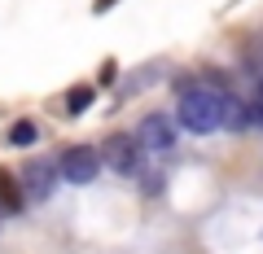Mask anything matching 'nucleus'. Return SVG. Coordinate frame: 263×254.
I'll return each mask as SVG.
<instances>
[{
  "instance_id": "obj_1",
  "label": "nucleus",
  "mask_w": 263,
  "mask_h": 254,
  "mask_svg": "<svg viewBox=\"0 0 263 254\" xmlns=\"http://www.w3.org/2000/svg\"><path fill=\"white\" fill-rule=\"evenodd\" d=\"M176 114H180V127H189L197 136H211L224 127V92L211 84H184Z\"/></svg>"
},
{
  "instance_id": "obj_12",
  "label": "nucleus",
  "mask_w": 263,
  "mask_h": 254,
  "mask_svg": "<svg viewBox=\"0 0 263 254\" xmlns=\"http://www.w3.org/2000/svg\"><path fill=\"white\" fill-rule=\"evenodd\" d=\"M259 101H263V79H259Z\"/></svg>"
},
{
  "instance_id": "obj_2",
  "label": "nucleus",
  "mask_w": 263,
  "mask_h": 254,
  "mask_svg": "<svg viewBox=\"0 0 263 254\" xmlns=\"http://www.w3.org/2000/svg\"><path fill=\"white\" fill-rule=\"evenodd\" d=\"M57 171H62L70 184H92L97 171H101V153L88 149V145H70V149L57 158Z\"/></svg>"
},
{
  "instance_id": "obj_5",
  "label": "nucleus",
  "mask_w": 263,
  "mask_h": 254,
  "mask_svg": "<svg viewBox=\"0 0 263 254\" xmlns=\"http://www.w3.org/2000/svg\"><path fill=\"white\" fill-rule=\"evenodd\" d=\"M22 180H27L22 188L31 198L44 202V198H53V188H57V167L48 158H31V162H22Z\"/></svg>"
},
{
  "instance_id": "obj_7",
  "label": "nucleus",
  "mask_w": 263,
  "mask_h": 254,
  "mask_svg": "<svg viewBox=\"0 0 263 254\" xmlns=\"http://www.w3.org/2000/svg\"><path fill=\"white\" fill-rule=\"evenodd\" d=\"M0 210L5 215H18L22 210V188H18V180L9 171H0Z\"/></svg>"
},
{
  "instance_id": "obj_11",
  "label": "nucleus",
  "mask_w": 263,
  "mask_h": 254,
  "mask_svg": "<svg viewBox=\"0 0 263 254\" xmlns=\"http://www.w3.org/2000/svg\"><path fill=\"white\" fill-rule=\"evenodd\" d=\"M250 123H259V127H263V101H254V105H250Z\"/></svg>"
},
{
  "instance_id": "obj_8",
  "label": "nucleus",
  "mask_w": 263,
  "mask_h": 254,
  "mask_svg": "<svg viewBox=\"0 0 263 254\" xmlns=\"http://www.w3.org/2000/svg\"><path fill=\"white\" fill-rule=\"evenodd\" d=\"M92 88L88 84H79V88H70V92H66V114H70V119H79V114L88 110V105H92Z\"/></svg>"
},
{
  "instance_id": "obj_4",
  "label": "nucleus",
  "mask_w": 263,
  "mask_h": 254,
  "mask_svg": "<svg viewBox=\"0 0 263 254\" xmlns=\"http://www.w3.org/2000/svg\"><path fill=\"white\" fill-rule=\"evenodd\" d=\"M141 158H145V149L136 145V136L114 132L110 141H105V162H110V171H119V175H136V171H141Z\"/></svg>"
},
{
  "instance_id": "obj_6",
  "label": "nucleus",
  "mask_w": 263,
  "mask_h": 254,
  "mask_svg": "<svg viewBox=\"0 0 263 254\" xmlns=\"http://www.w3.org/2000/svg\"><path fill=\"white\" fill-rule=\"evenodd\" d=\"M224 127L228 132H241V127H250V105L237 101V96L224 92Z\"/></svg>"
},
{
  "instance_id": "obj_3",
  "label": "nucleus",
  "mask_w": 263,
  "mask_h": 254,
  "mask_svg": "<svg viewBox=\"0 0 263 254\" xmlns=\"http://www.w3.org/2000/svg\"><path fill=\"white\" fill-rule=\"evenodd\" d=\"M136 145L145 153H171L176 149V123H171V114H145L141 132H136Z\"/></svg>"
},
{
  "instance_id": "obj_10",
  "label": "nucleus",
  "mask_w": 263,
  "mask_h": 254,
  "mask_svg": "<svg viewBox=\"0 0 263 254\" xmlns=\"http://www.w3.org/2000/svg\"><path fill=\"white\" fill-rule=\"evenodd\" d=\"M114 5H119V0H92V13H110Z\"/></svg>"
},
{
  "instance_id": "obj_9",
  "label": "nucleus",
  "mask_w": 263,
  "mask_h": 254,
  "mask_svg": "<svg viewBox=\"0 0 263 254\" xmlns=\"http://www.w3.org/2000/svg\"><path fill=\"white\" fill-rule=\"evenodd\" d=\"M35 123H31V119H22V123H13V127H9V145H18V149H27V145H35Z\"/></svg>"
}]
</instances>
